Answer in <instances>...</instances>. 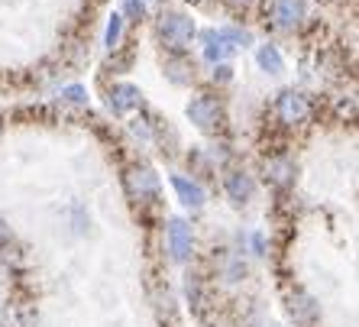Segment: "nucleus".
Listing matches in <instances>:
<instances>
[{
    "instance_id": "obj_1",
    "label": "nucleus",
    "mask_w": 359,
    "mask_h": 327,
    "mask_svg": "<svg viewBox=\"0 0 359 327\" xmlns=\"http://www.w3.org/2000/svg\"><path fill=\"white\" fill-rule=\"evenodd\" d=\"M156 33H159L162 46L172 52H178L182 55L188 46H191V39L198 36V26H194V20L188 17V13H178V10H165L159 17V23H156Z\"/></svg>"
},
{
    "instance_id": "obj_2",
    "label": "nucleus",
    "mask_w": 359,
    "mask_h": 327,
    "mask_svg": "<svg viewBox=\"0 0 359 327\" xmlns=\"http://www.w3.org/2000/svg\"><path fill=\"white\" fill-rule=\"evenodd\" d=\"M188 117L198 126L201 133H217L220 124H224V107H220L217 98L210 94H198L191 104H188Z\"/></svg>"
},
{
    "instance_id": "obj_3",
    "label": "nucleus",
    "mask_w": 359,
    "mask_h": 327,
    "mask_svg": "<svg viewBox=\"0 0 359 327\" xmlns=\"http://www.w3.org/2000/svg\"><path fill=\"white\" fill-rule=\"evenodd\" d=\"M123 182H126V194H130L133 201L146 204V201H156V198H159V178H156V172H152L149 166H130Z\"/></svg>"
},
{
    "instance_id": "obj_4",
    "label": "nucleus",
    "mask_w": 359,
    "mask_h": 327,
    "mask_svg": "<svg viewBox=\"0 0 359 327\" xmlns=\"http://www.w3.org/2000/svg\"><path fill=\"white\" fill-rule=\"evenodd\" d=\"M165 240H168V253L175 262H184L191 256V246H194V236H191V227L184 220H168V230H165Z\"/></svg>"
},
{
    "instance_id": "obj_5",
    "label": "nucleus",
    "mask_w": 359,
    "mask_h": 327,
    "mask_svg": "<svg viewBox=\"0 0 359 327\" xmlns=\"http://www.w3.org/2000/svg\"><path fill=\"white\" fill-rule=\"evenodd\" d=\"M276 110H278V117H282V124H301L311 114V104L301 91H282L276 101Z\"/></svg>"
},
{
    "instance_id": "obj_6",
    "label": "nucleus",
    "mask_w": 359,
    "mask_h": 327,
    "mask_svg": "<svg viewBox=\"0 0 359 327\" xmlns=\"http://www.w3.org/2000/svg\"><path fill=\"white\" fill-rule=\"evenodd\" d=\"M142 104V94H140V88L136 84H126V81H120V84H114L107 91V107L114 110V114H130L133 107H140Z\"/></svg>"
},
{
    "instance_id": "obj_7",
    "label": "nucleus",
    "mask_w": 359,
    "mask_h": 327,
    "mask_svg": "<svg viewBox=\"0 0 359 327\" xmlns=\"http://www.w3.org/2000/svg\"><path fill=\"white\" fill-rule=\"evenodd\" d=\"M272 20L278 29H294L304 20V0H272Z\"/></svg>"
},
{
    "instance_id": "obj_8",
    "label": "nucleus",
    "mask_w": 359,
    "mask_h": 327,
    "mask_svg": "<svg viewBox=\"0 0 359 327\" xmlns=\"http://www.w3.org/2000/svg\"><path fill=\"white\" fill-rule=\"evenodd\" d=\"M224 188L233 204H246L252 198V192H256V182H252V175H246V172H230V175L224 178Z\"/></svg>"
},
{
    "instance_id": "obj_9",
    "label": "nucleus",
    "mask_w": 359,
    "mask_h": 327,
    "mask_svg": "<svg viewBox=\"0 0 359 327\" xmlns=\"http://www.w3.org/2000/svg\"><path fill=\"white\" fill-rule=\"evenodd\" d=\"M172 188H175L178 201H182L184 208L198 211L201 204H204V188H201L198 182H191V178H184V175H172Z\"/></svg>"
},
{
    "instance_id": "obj_10",
    "label": "nucleus",
    "mask_w": 359,
    "mask_h": 327,
    "mask_svg": "<svg viewBox=\"0 0 359 327\" xmlns=\"http://www.w3.org/2000/svg\"><path fill=\"white\" fill-rule=\"evenodd\" d=\"M266 178L272 185H278V188H285V185H292L294 178V166L285 156H278V159H269L266 162Z\"/></svg>"
},
{
    "instance_id": "obj_11",
    "label": "nucleus",
    "mask_w": 359,
    "mask_h": 327,
    "mask_svg": "<svg viewBox=\"0 0 359 327\" xmlns=\"http://www.w3.org/2000/svg\"><path fill=\"white\" fill-rule=\"evenodd\" d=\"M201 39L208 42V46H204V55H208V62H224L226 55L233 52V46H226V42L220 39L217 29H204V33H201Z\"/></svg>"
},
{
    "instance_id": "obj_12",
    "label": "nucleus",
    "mask_w": 359,
    "mask_h": 327,
    "mask_svg": "<svg viewBox=\"0 0 359 327\" xmlns=\"http://www.w3.org/2000/svg\"><path fill=\"white\" fill-rule=\"evenodd\" d=\"M165 75L172 84H188L194 78V65L184 59V55H175V59L165 62Z\"/></svg>"
},
{
    "instance_id": "obj_13",
    "label": "nucleus",
    "mask_w": 359,
    "mask_h": 327,
    "mask_svg": "<svg viewBox=\"0 0 359 327\" xmlns=\"http://www.w3.org/2000/svg\"><path fill=\"white\" fill-rule=\"evenodd\" d=\"M256 62H259L262 72H269V75H278L285 68V59H282V52L272 46V42H266V46H259V52H256Z\"/></svg>"
},
{
    "instance_id": "obj_14",
    "label": "nucleus",
    "mask_w": 359,
    "mask_h": 327,
    "mask_svg": "<svg viewBox=\"0 0 359 327\" xmlns=\"http://www.w3.org/2000/svg\"><path fill=\"white\" fill-rule=\"evenodd\" d=\"M288 308H292V318L301 321V324L318 321V305H314V298H311V295H294Z\"/></svg>"
},
{
    "instance_id": "obj_15",
    "label": "nucleus",
    "mask_w": 359,
    "mask_h": 327,
    "mask_svg": "<svg viewBox=\"0 0 359 327\" xmlns=\"http://www.w3.org/2000/svg\"><path fill=\"white\" fill-rule=\"evenodd\" d=\"M62 101L65 104H84L88 101V91H84L81 84H68V88H62Z\"/></svg>"
},
{
    "instance_id": "obj_16",
    "label": "nucleus",
    "mask_w": 359,
    "mask_h": 327,
    "mask_svg": "<svg viewBox=\"0 0 359 327\" xmlns=\"http://www.w3.org/2000/svg\"><path fill=\"white\" fill-rule=\"evenodd\" d=\"M120 36H123V20L114 13V17H110V23H107V46H110V49H117Z\"/></svg>"
},
{
    "instance_id": "obj_17",
    "label": "nucleus",
    "mask_w": 359,
    "mask_h": 327,
    "mask_svg": "<svg viewBox=\"0 0 359 327\" xmlns=\"http://www.w3.org/2000/svg\"><path fill=\"white\" fill-rule=\"evenodd\" d=\"M123 10H126V17H130V20H142V17H146V4H142V0H123Z\"/></svg>"
},
{
    "instance_id": "obj_18",
    "label": "nucleus",
    "mask_w": 359,
    "mask_h": 327,
    "mask_svg": "<svg viewBox=\"0 0 359 327\" xmlns=\"http://www.w3.org/2000/svg\"><path fill=\"white\" fill-rule=\"evenodd\" d=\"M136 136H142V140H152V126L149 120H133V126H130Z\"/></svg>"
},
{
    "instance_id": "obj_19",
    "label": "nucleus",
    "mask_w": 359,
    "mask_h": 327,
    "mask_svg": "<svg viewBox=\"0 0 359 327\" xmlns=\"http://www.w3.org/2000/svg\"><path fill=\"white\" fill-rule=\"evenodd\" d=\"M230 72H233L230 65H217L214 68V81H230Z\"/></svg>"
},
{
    "instance_id": "obj_20",
    "label": "nucleus",
    "mask_w": 359,
    "mask_h": 327,
    "mask_svg": "<svg viewBox=\"0 0 359 327\" xmlns=\"http://www.w3.org/2000/svg\"><path fill=\"white\" fill-rule=\"evenodd\" d=\"M130 62H133V55L126 52V55H117V59H110V68H126Z\"/></svg>"
},
{
    "instance_id": "obj_21",
    "label": "nucleus",
    "mask_w": 359,
    "mask_h": 327,
    "mask_svg": "<svg viewBox=\"0 0 359 327\" xmlns=\"http://www.w3.org/2000/svg\"><path fill=\"white\" fill-rule=\"evenodd\" d=\"M252 250L259 253V256L266 253V236H262V234H252Z\"/></svg>"
},
{
    "instance_id": "obj_22",
    "label": "nucleus",
    "mask_w": 359,
    "mask_h": 327,
    "mask_svg": "<svg viewBox=\"0 0 359 327\" xmlns=\"http://www.w3.org/2000/svg\"><path fill=\"white\" fill-rule=\"evenodd\" d=\"M7 236H10V230L4 227V220H0V240H7Z\"/></svg>"
},
{
    "instance_id": "obj_23",
    "label": "nucleus",
    "mask_w": 359,
    "mask_h": 327,
    "mask_svg": "<svg viewBox=\"0 0 359 327\" xmlns=\"http://www.w3.org/2000/svg\"><path fill=\"white\" fill-rule=\"evenodd\" d=\"M226 4H230V7H233V10H240V4H243V7H246V0H226Z\"/></svg>"
},
{
    "instance_id": "obj_24",
    "label": "nucleus",
    "mask_w": 359,
    "mask_h": 327,
    "mask_svg": "<svg viewBox=\"0 0 359 327\" xmlns=\"http://www.w3.org/2000/svg\"><path fill=\"white\" fill-rule=\"evenodd\" d=\"M142 4H152V0H142Z\"/></svg>"
},
{
    "instance_id": "obj_25",
    "label": "nucleus",
    "mask_w": 359,
    "mask_h": 327,
    "mask_svg": "<svg viewBox=\"0 0 359 327\" xmlns=\"http://www.w3.org/2000/svg\"><path fill=\"white\" fill-rule=\"evenodd\" d=\"M0 130H4V124H0Z\"/></svg>"
}]
</instances>
